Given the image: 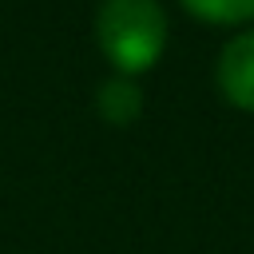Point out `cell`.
<instances>
[{
  "label": "cell",
  "instance_id": "6da1fadb",
  "mask_svg": "<svg viewBox=\"0 0 254 254\" xmlns=\"http://www.w3.org/2000/svg\"><path fill=\"white\" fill-rule=\"evenodd\" d=\"M95 36L123 75H139L155 67L167 48V12L159 0H103L95 12Z\"/></svg>",
  "mask_w": 254,
  "mask_h": 254
},
{
  "label": "cell",
  "instance_id": "7a4b0ae2",
  "mask_svg": "<svg viewBox=\"0 0 254 254\" xmlns=\"http://www.w3.org/2000/svg\"><path fill=\"white\" fill-rule=\"evenodd\" d=\"M218 91L226 95V103L254 111V28L238 32L218 52Z\"/></svg>",
  "mask_w": 254,
  "mask_h": 254
},
{
  "label": "cell",
  "instance_id": "3957f363",
  "mask_svg": "<svg viewBox=\"0 0 254 254\" xmlns=\"http://www.w3.org/2000/svg\"><path fill=\"white\" fill-rule=\"evenodd\" d=\"M95 107L107 123L115 127H127L139 111H143V91L131 83V75H115V79H103L99 91H95Z\"/></svg>",
  "mask_w": 254,
  "mask_h": 254
},
{
  "label": "cell",
  "instance_id": "277c9868",
  "mask_svg": "<svg viewBox=\"0 0 254 254\" xmlns=\"http://www.w3.org/2000/svg\"><path fill=\"white\" fill-rule=\"evenodd\" d=\"M183 8L210 24H238L254 16V0H183Z\"/></svg>",
  "mask_w": 254,
  "mask_h": 254
}]
</instances>
